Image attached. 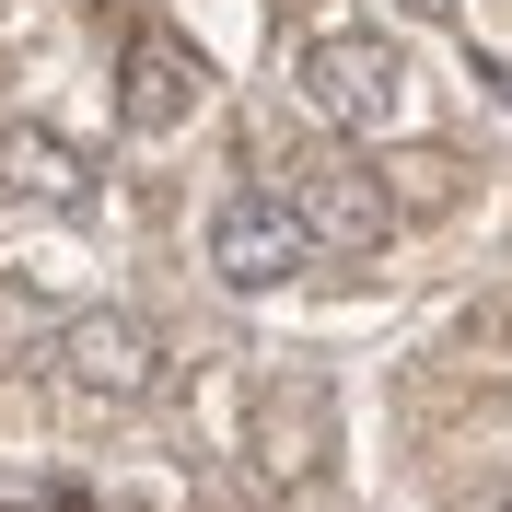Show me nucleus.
<instances>
[{"mask_svg":"<svg viewBox=\"0 0 512 512\" xmlns=\"http://www.w3.org/2000/svg\"><path fill=\"white\" fill-rule=\"evenodd\" d=\"M59 373L94 396V408H140V396H163V338L140 315H82L59 338Z\"/></svg>","mask_w":512,"mask_h":512,"instance_id":"39448f33","label":"nucleus"},{"mask_svg":"<svg viewBox=\"0 0 512 512\" xmlns=\"http://www.w3.org/2000/svg\"><path fill=\"white\" fill-rule=\"evenodd\" d=\"M0 198L12 210H94V163H82V140H59L47 117H24V128H0Z\"/></svg>","mask_w":512,"mask_h":512,"instance_id":"0eeeda50","label":"nucleus"},{"mask_svg":"<svg viewBox=\"0 0 512 512\" xmlns=\"http://www.w3.org/2000/svg\"><path fill=\"white\" fill-rule=\"evenodd\" d=\"M408 12H419V24H443V12H454V0H408Z\"/></svg>","mask_w":512,"mask_h":512,"instance_id":"1a4fd4ad","label":"nucleus"},{"mask_svg":"<svg viewBox=\"0 0 512 512\" xmlns=\"http://www.w3.org/2000/svg\"><path fill=\"white\" fill-rule=\"evenodd\" d=\"M326 454H338V384H326L315 361L256 373V408H245V478H256V489H303V478H326Z\"/></svg>","mask_w":512,"mask_h":512,"instance_id":"f257e3e1","label":"nucleus"},{"mask_svg":"<svg viewBox=\"0 0 512 512\" xmlns=\"http://www.w3.org/2000/svg\"><path fill=\"white\" fill-rule=\"evenodd\" d=\"M280 198H291V222L315 233L326 256H373L384 233H396V187H384V163H361V152H291Z\"/></svg>","mask_w":512,"mask_h":512,"instance_id":"7ed1b4c3","label":"nucleus"},{"mask_svg":"<svg viewBox=\"0 0 512 512\" xmlns=\"http://www.w3.org/2000/svg\"><path fill=\"white\" fill-rule=\"evenodd\" d=\"M454 175H466L454 152H396V163H384V187H396V210H454Z\"/></svg>","mask_w":512,"mask_h":512,"instance_id":"6e6552de","label":"nucleus"},{"mask_svg":"<svg viewBox=\"0 0 512 512\" xmlns=\"http://www.w3.org/2000/svg\"><path fill=\"white\" fill-rule=\"evenodd\" d=\"M198 94H210V59H198L187 35H163V24H140L128 35V70H117V117L128 128H187L198 117Z\"/></svg>","mask_w":512,"mask_h":512,"instance_id":"423d86ee","label":"nucleus"},{"mask_svg":"<svg viewBox=\"0 0 512 512\" xmlns=\"http://www.w3.org/2000/svg\"><path fill=\"white\" fill-rule=\"evenodd\" d=\"M303 105H315L326 128L373 140V128H396V105H408V59H396L373 24H326V35H303Z\"/></svg>","mask_w":512,"mask_h":512,"instance_id":"f03ea898","label":"nucleus"},{"mask_svg":"<svg viewBox=\"0 0 512 512\" xmlns=\"http://www.w3.org/2000/svg\"><path fill=\"white\" fill-rule=\"evenodd\" d=\"M501 512H512V501H501Z\"/></svg>","mask_w":512,"mask_h":512,"instance_id":"9d476101","label":"nucleus"},{"mask_svg":"<svg viewBox=\"0 0 512 512\" xmlns=\"http://www.w3.org/2000/svg\"><path fill=\"white\" fill-rule=\"evenodd\" d=\"M303 256H315V233L291 222L280 187H245V198L210 210V268H222V291H280Z\"/></svg>","mask_w":512,"mask_h":512,"instance_id":"20e7f679","label":"nucleus"}]
</instances>
